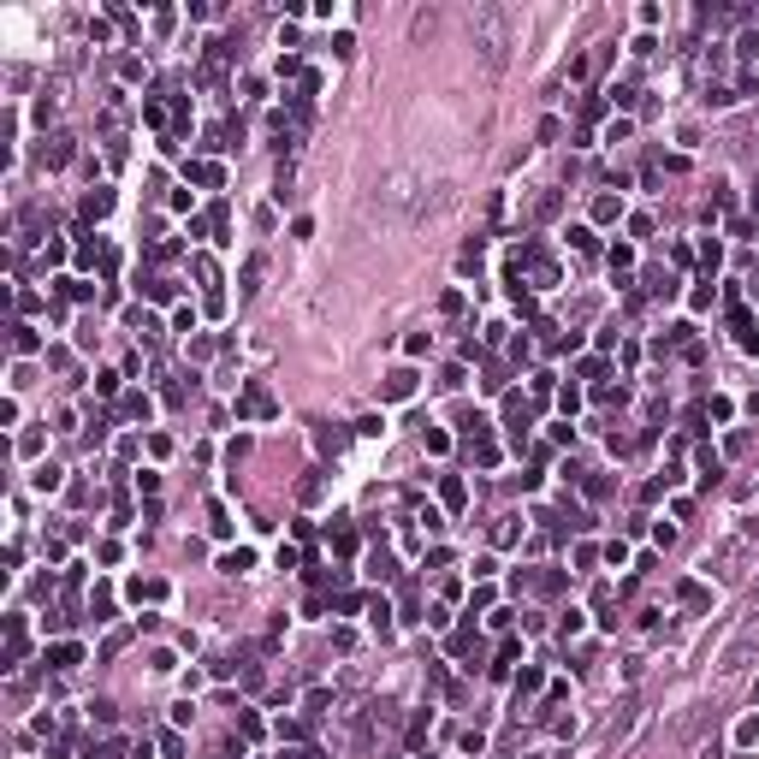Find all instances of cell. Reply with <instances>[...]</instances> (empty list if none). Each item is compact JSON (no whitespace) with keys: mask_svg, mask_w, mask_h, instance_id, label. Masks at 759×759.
Here are the masks:
<instances>
[{"mask_svg":"<svg viewBox=\"0 0 759 759\" xmlns=\"http://www.w3.org/2000/svg\"><path fill=\"white\" fill-rule=\"evenodd\" d=\"M273 403H267V392H244V415H267Z\"/></svg>","mask_w":759,"mask_h":759,"instance_id":"cell-1","label":"cell"},{"mask_svg":"<svg viewBox=\"0 0 759 759\" xmlns=\"http://www.w3.org/2000/svg\"><path fill=\"white\" fill-rule=\"evenodd\" d=\"M410 386H415L410 374H392V380H386V392H392V398H410Z\"/></svg>","mask_w":759,"mask_h":759,"instance_id":"cell-2","label":"cell"}]
</instances>
